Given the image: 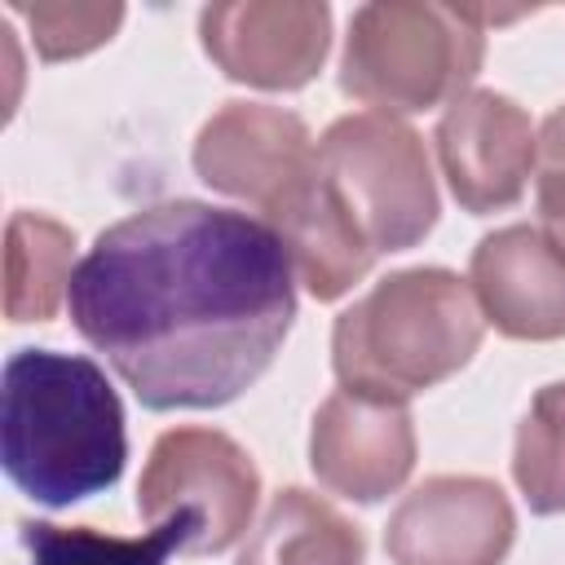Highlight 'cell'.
I'll use <instances>...</instances> for the list:
<instances>
[{"label":"cell","instance_id":"obj_6","mask_svg":"<svg viewBox=\"0 0 565 565\" xmlns=\"http://www.w3.org/2000/svg\"><path fill=\"white\" fill-rule=\"evenodd\" d=\"M260 472L252 455L216 428H172L154 441L137 481L146 525L181 521L185 552H225L256 512Z\"/></svg>","mask_w":565,"mask_h":565},{"label":"cell","instance_id":"obj_14","mask_svg":"<svg viewBox=\"0 0 565 565\" xmlns=\"http://www.w3.org/2000/svg\"><path fill=\"white\" fill-rule=\"evenodd\" d=\"M362 530L327 499L287 486L269 499L238 565H362Z\"/></svg>","mask_w":565,"mask_h":565},{"label":"cell","instance_id":"obj_5","mask_svg":"<svg viewBox=\"0 0 565 565\" xmlns=\"http://www.w3.org/2000/svg\"><path fill=\"white\" fill-rule=\"evenodd\" d=\"M318 172L371 243V252H406L437 225V185L415 128L393 115L362 110L335 119L318 137Z\"/></svg>","mask_w":565,"mask_h":565},{"label":"cell","instance_id":"obj_19","mask_svg":"<svg viewBox=\"0 0 565 565\" xmlns=\"http://www.w3.org/2000/svg\"><path fill=\"white\" fill-rule=\"evenodd\" d=\"M539 177L565 185V106H556L539 132Z\"/></svg>","mask_w":565,"mask_h":565},{"label":"cell","instance_id":"obj_8","mask_svg":"<svg viewBox=\"0 0 565 565\" xmlns=\"http://www.w3.org/2000/svg\"><path fill=\"white\" fill-rule=\"evenodd\" d=\"M516 539L508 494L486 477H428L388 516L393 565H503Z\"/></svg>","mask_w":565,"mask_h":565},{"label":"cell","instance_id":"obj_17","mask_svg":"<svg viewBox=\"0 0 565 565\" xmlns=\"http://www.w3.org/2000/svg\"><path fill=\"white\" fill-rule=\"evenodd\" d=\"M512 477L530 512H565V380L543 384L516 428Z\"/></svg>","mask_w":565,"mask_h":565},{"label":"cell","instance_id":"obj_9","mask_svg":"<svg viewBox=\"0 0 565 565\" xmlns=\"http://www.w3.org/2000/svg\"><path fill=\"white\" fill-rule=\"evenodd\" d=\"M437 159L455 203L472 216H486L512 207L525 194V181L539 163V137L512 97L494 88H468L437 124Z\"/></svg>","mask_w":565,"mask_h":565},{"label":"cell","instance_id":"obj_18","mask_svg":"<svg viewBox=\"0 0 565 565\" xmlns=\"http://www.w3.org/2000/svg\"><path fill=\"white\" fill-rule=\"evenodd\" d=\"M13 13L31 26L35 53L44 62H66V57H84L97 44H106L119 22H124V4H13Z\"/></svg>","mask_w":565,"mask_h":565},{"label":"cell","instance_id":"obj_15","mask_svg":"<svg viewBox=\"0 0 565 565\" xmlns=\"http://www.w3.org/2000/svg\"><path fill=\"white\" fill-rule=\"evenodd\" d=\"M71 256L75 234L62 221L13 212L4 247V313L13 322H49L71 291Z\"/></svg>","mask_w":565,"mask_h":565},{"label":"cell","instance_id":"obj_7","mask_svg":"<svg viewBox=\"0 0 565 565\" xmlns=\"http://www.w3.org/2000/svg\"><path fill=\"white\" fill-rule=\"evenodd\" d=\"M207 57L238 84L291 93L305 88L331 49V9L313 0L207 4L199 18Z\"/></svg>","mask_w":565,"mask_h":565},{"label":"cell","instance_id":"obj_20","mask_svg":"<svg viewBox=\"0 0 565 565\" xmlns=\"http://www.w3.org/2000/svg\"><path fill=\"white\" fill-rule=\"evenodd\" d=\"M539 230L565 256V185L539 177Z\"/></svg>","mask_w":565,"mask_h":565},{"label":"cell","instance_id":"obj_2","mask_svg":"<svg viewBox=\"0 0 565 565\" xmlns=\"http://www.w3.org/2000/svg\"><path fill=\"white\" fill-rule=\"evenodd\" d=\"M0 446L9 481L44 508L102 494L128 459L119 393L79 353L22 349L4 362Z\"/></svg>","mask_w":565,"mask_h":565},{"label":"cell","instance_id":"obj_4","mask_svg":"<svg viewBox=\"0 0 565 565\" xmlns=\"http://www.w3.org/2000/svg\"><path fill=\"white\" fill-rule=\"evenodd\" d=\"M486 57L472 9L424 0H375L349 18L340 88L380 115H415L468 93Z\"/></svg>","mask_w":565,"mask_h":565},{"label":"cell","instance_id":"obj_16","mask_svg":"<svg viewBox=\"0 0 565 565\" xmlns=\"http://www.w3.org/2000/svg\"><path fill=\"white\" fill-rule=\"evenodd\" d=\"M18 539L26 565H168L172 552H185V525L159 521L146 534H102L88 525L22 521Z\"/></svg>","mask_w":565,"mask_h":565},{"label":"cell","instance_id":"obj_11","mask_svg":"<svg viewBox=\"0 0 565 565\" xmlns=\"http://www.w3.org/2000/svg\"><path fill=\"white\" fill-rule=\"evenodd\" d=\"M313 477L358 503H380L415 468V424L406 402L366 397V393H331L309 433Z\"/></svg>","mask_w":565,"mask_h":565},{"label":"cell","instance_id":"obj_3","mask_svg":"<svg viewBox=\"0 0 565 565\" xmlns=\"http://www.w3.org/2000/svg\"><path fill=\"white\" fill-rule=\"evenodd\" d=\"M481 344L472 287L437 265L397 269L353 300L331 331L340 388L406 402L450 380Z\"/></svg>","mask_w":565,"mask_h":565},{"label":"cell","instance_id":"obj_10","mask_svg":"<svg viewBox=\"0 0 565 565\" xmlns=\"http://www.w3.org/2000/svg\"><path fill=\"white\" fill-rule=\"evenodd\" d=\"M313 137L300 115L265 102H225L194 141V172L234 199L256 203L265 216L309 177Z\"/></svg>","mask_w":565,"mask_h":565},{"label":"cell","instance_id":"obj_13","mask_svg":"<svg viewBox=\"0 0 565 565\" xmlns=\"http://www.w3.org/2000/svg\"><path fill=\"white\" fill-rule=\"evenodd\" d=\"M269 230L282 238L296 278L318 300H340L375 265L371 243L362 238V230L353 225L327 177L318 172V154L309 177L269 212Z\"/></svg>","mask_w":565,"mask_h":565},{"label":"cell","instance_id":"obj_12","mask_svg":"<svg viewBox=\"0 0 565 565\" xmlns=\"http://www.w3.org/2000/svg\"><path fill=\"white\" fill-rule=\"evenodd\" d=\"M468 287L494 331L512 340L565 335V256L539 225H503L472 247Z\"/></svg>","mask_w":565,"mask_h":565},{"label":"cell","instance_id":"obj_1","mask_svg":"<svg viewBox=\"0 0 565 565\" xmlns=\"http://www.w3.org/2000/svg\"><path fill=\"white\" fill-rule=\"evenodd\" d=\"M66 305L141 406L207 411L274 362L296 318V269L269 221L172 199L102 230Z\"/></svg>","mask_w":565,"mask_h":565}]
</instances>
